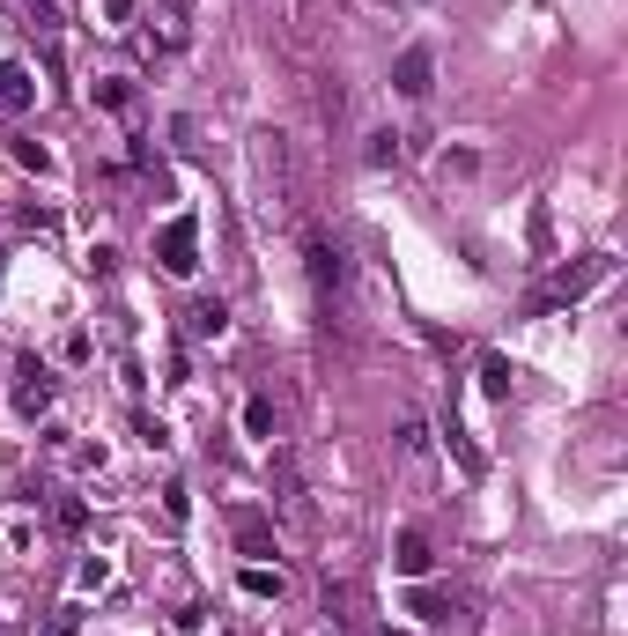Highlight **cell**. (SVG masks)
Instances as JSON below:
<instances>
[{"label":"cell","mask_w":628,"mask_h":636,"mask_svg":"<svg viewBox=\"0 0 628 636\" xmlns=\"http://www.w3.org/2000/svg\"><path fill=\"white\" fill-rule=\"evenodd\" d=\"M156 259H163V274H178V282H185V274L200 267V222L193 215H170L156 230Z\"/></svg>","instance_id":"cell-1"},{"label":"cell","mask_w":628,"mask_h":636,"mask_svg":"<svg viewBox=\"0 0 628 636\" xmlns=\"http://www.w3.org/2000/svg\"><path fill=\"white\" fill-rule=\"evenodd\" d=\"M52 392H60V385H52V370L37 363V355H23V363H15V385H8V407L23 422H37V415H52Z\"/></svg>","instance_id":"cell-2"},{"label":"cell","mask_w":628,"mask_h":636,"mask_svg":"<svg viewBox=\"0 0 628 636\" xmlns=\"http://www.w3.org/2000/svg\"><path fill=\"white\" fill-rule=\"evenodd\" d=\"M606 274H614V259H606V252L577 259V267H562V274H555V289H547V296H532V311H547V304H577V296H592Z\"/></svg>","instance_id":"cell-3"},{"label":"cell","mask_w":628,"mask_h":636,"mask_svg":"<svg viewBox=\"0 0 628 636\" xmlns=\"http://www.w3.org/2000/svg\"><path fill=\"white\" fill-rule=\"evenodd\" d=\"M407 614H414L422 629H466V600H459V592L422 585V577H414V592H407Z\"/></svg>","instance_id":"cell-4"},{"label":"cell","mask_w":628,"mask_h":636,"mask_svg":"<svg viewBox=\"0 0 628 636\" xmlns=\"http://www.w3.org/2000/svg\"><path fill=\"white\" fill-rule=\"evenodd\" d=\"M303 259H311V282H318V296L333 304V296L348 289V259H340V245H333V237H311V245H303Z\"/></svg>","instance_id":"cell-5"},{"label":"cell","mask_w":628,"mask_h":636,"mask_svg":"<svg viewBox=\"0 0 628 636\" xmlns=\"http://www.w3.org/2000/svg\"><path fill=\"white\" fill-rule=\"evenodd\" d=\"M429 82H436V52L429 45H407L392 60V89H399V97H429Z\"/></svg>","instance_id":"cell-6"},{"label":"cell","mask_w":628,"mask_h":636,"mask_svg":"<svg viewBox=\"0 0 628 636\" xmlns=\"http://www.w3.org/2000/svg\"><path fill=\"white\" fill-rule=\"evenodd\" d=\"M392 570L407 577V585H414V577H429V570H436V548H429V533H422V526H407V533L392 540Z\"/></svg>","instance_id":"cell-7"},{"label":"cell","mask_w":628,"mask_h":636,"mask_svg":"<svg viewBox=\"0 0 628 636\" xmlns=\"http://www.w3.org/2000/svg\"><path fill=\"white\" fill-rule=\"evenodd\" d=\"M222 326H230V304H222V296H200V304L185 311V333H193V341H215Z\"/></svg>","instance_id":"cell-8"},{"label":"cell","mask_w":628,"mask_h":636,"mask_svg":"<svg viewBox=\"0 0 628 636\" xmlns=\"http://www.w3.org/2000/svg\"><path fill=\"white\" fill-rule=\"evenodd\" d=\"M37 104V82H30V67H0V111H30Z\"/></svg>","instance_id":"cell-9"},{"label":"cell","mask_w":628,"mask_h":636,"mask_svg":"<svg viewBox=\"0 0 628 636\" xmlns=\"http://www.w3.org/2000/svg\"><path fill=\"white\" fill-rule=\"evenodd\" d=\"M289 592V577L266 570V563H244V600H281Z\"/></svg>","instance_id":"cell-10"},{"label":"cell","mask_w":628,"mask_h":636,"mask_svg":"<svg viewBox=\"0 0 628 636\" xmlns=\"http://www.w3.org/2000/svg\"><path fill=\"white\" fill-rule=\"evenodd\" d=\"M274 429H281L274 400H266V392H252V400H244V437H266V444H274Z\"/></svg>","instance_id":"cell-11"},{"label":"cell","mask_w":628,"mask_h":636,"mask_svg":"<svg viewBox=\"0 0 628 636\" xmlns=\"http://www.w3.org/2000/svg\"><path fill=\"white\" fill-rule=\"evenodd\" d=\"M510 378H518L510 355H488V363H481V392H488V400H510Z\"/></svg>","instance_id":"cell-12"},{"label":"cell","mask_w":628,"mask_h":636,"mask_svg":"<svg viewBox=\"0 0 628 636\" xmlns=\"http://www.w3.org/2000/svg\"><path fill=\"white\" fill-rule=\"evenodd\" d=\"M237 548H244V555H266V548H274V533H266V518H259V511H244V518H237Z\"/></svg>","instance_id":"cell-13"},{"label":"cell","mask_w":628,"mask_h":636,"mask_svg":"<svg viewBox=\"0 0 628 636\" xmlns=\"http://www.w3.org/2000/svg\"><path fill=\"white\" fill-rule=\"evenodd\" d=\"M444 437H451V452H459V466H466V474H481V466H488V459H481V444H473L459 422H444Z\"/></svg>","instance_id":"cell-14"},{"label":"cell","mask_w":628,"mask_h":636,"mask_svg":"<svg viewBox=\"0 0 628 636\" xmlns=\"http://www.w3.org/2000/svg\"><path fill=\"white\" fill-rule=\"evenodd\" d=\"M363 163H377V171H385V163H399V134H392V126H377V134H370Z\"/></svg>","instance_id":"cell-15"},{"label":"cell","mask_w":628,"mask_h":636,"mask_svg":"<svg viewBox=\"0 0 628 636\" xmlns=\"http://www.w3.org/2000/svg\"><path fill=\"white\" fill-rule=\"evenodd\" d=\"M97 104L104 111H126L133 104V82H126V74H104V82H97Z\"/></svg>","instance_id":"cell-16"},{"label":"cell","mask_w":628,"mask_h":636,"mask_svg":"<svg viewBox=\"0 0 628 636\" xmlns=\"http://www.w3.org/2000/svg\"><path fill=\"white\" fill-rule=\"evenodd\" d=\"M163 518H170V526L193 518V489H185V481H170V489H163Z\"/></svg>","instance_id":"cell-17"},{"label":"cell","mask_w":628,"mask_h":636,"mask_svg":"<svg viewBox=\"0 0 628 636\" xmlns=\"http://www.w3.org/2000/svg\"><path fill=\"white\" fill-rule=\"evenodd\" d=\"M399 452H407V459H422V452H429V422H414V415L399 422Z\"/></svg>","instance_id":"cell-18"},{"label":"cell","mask_w":628,"mask_h":636,"mask_svg":"<svg viewBox=\"0 0 628 636\" xmlns=\"http://www.w3.org/2000/svg\"><path fill=\"white\" fill-rule=\"evenodd\" d=\"M30 30H60V0H30Z\"/></svg>","instance_id":"cell-19"},{"label":"cell","mask_w":628,"mask_h":636,"mask_svg":"<svg viewBox=\"0 0 628 636\" xmlns=\"http://www.w3.org/2000/svg\"><path fill=\"white\" fill-rule=\"evenodd\" d=\"M15 163H30V171H52V148H37V141H15Z\"/></svg>","instance_id":"cell-20"},{"label":"cell","mask_w":628,"mask_h":636,"mask_svg":"<svg viewBox=\"0 0 628 636\" xmlns=\"http://www.w3.org/2000/svg\"><path fill=\"white\" fill-rule=\"evenodd\" d=\"M45 636H82V607H60V614H52V629Z\"/></svg>","instance_id":"cell-21"},{"label":"cell","mask_w":628,"mask_h":636,"mask_svg":"<svg viewBox=\"0 0 628 636\" xmlns=\"http://www.w3.org/2000/svg\"><path fill=\"white\" fill-rule=\"evenodd\" d=\"M104 23H111V30H126V23H133V0H104Z\"/></svg>","instance_id":"cell-22"},{"label":"cell","mask_w":628,"mask_h":636,"mask_svg":"<svg viewBox=\"0 0 628 636\" xmlns=\"http://www.w3.org/2000/svg\"><path fill=\"white\" fill-rule=\"evenodd\" d=\"M392 8H422V0H392Z\"/></svg>","instance_id":"cell-23"},{"label":"cell","mask_w":628,"mask_h":636,"mask_svg":"<svg viewBox=\"0 0 628 636\" xmlns=\"http://www.w3.org/2000/svg\"><path fill=\"white\" fill-rule=\"evenodd\" d=\"M326 636H333V629H326Z\"/></svg>","instance_id":"cell-24"}]
</instances>
